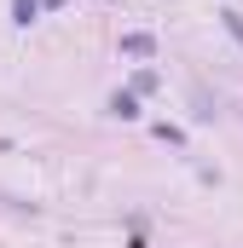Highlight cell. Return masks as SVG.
<instances>
[{
  "mask_svg": "<svg viewBox=\"0 0 243 248\" xmlns=\"http://www.w3.org/2000/svg\"><path fill=\"white\" fill-rule=\"evenodd\" d=\"M122 52H133V58H145V52H156V41H151V35H127V41H122Z\"/></svg>",
  "mask_w": 243,
  "mask_h": 248,
  "instance_id": "6da1fadb",
  "label": "cell"
},
{
  "mask_svg": "<svg viewBox=\"0 0 243 248\" xmlns=\"http://www.w3.org/2000/svg\"><path fill=\"white\" fill-rule=\"evenodd\" d=\"M220 17H226V29H232V35L243 41V17H238V12H220Z\"/></svg>",
  "mask_w": 243,
  "mask_h": 248,
  "instance_id": "7a4b0ae2",
  "label": "cell"
}]
</instances>
